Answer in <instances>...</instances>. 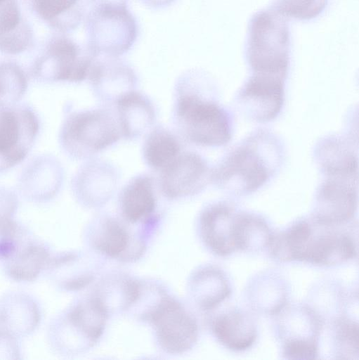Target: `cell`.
Here are the masks:
<instances>
[{"label":"cell","instance_id":"obj_26","mask_svg":"<svg viewBox=\"0 0 359 360\" xmlns=\"http://www.w3.org/2000/svg\"><path fill=\"white\" fill-rule=\"evenodd\" d=\"M91 243L99 252L111 258H122L133 239L125 221L110 215L98 217L93 223Z\"/></svg>","mask_w":359,"mask_h":360},{"label":"cell","instance_id":"obj_20","mask_svg":"<svg viewBox=\"0 0 359 360\" xmlns=\"http://www.w3.org/2000/svg\"><path fill=\"white\" fill-rule=\"evenodd\" d=\"M115 107L122 137L125 139H137L155 126V105L141 91L134 89L127 92L117 100Z\"/></svg>","mask_w":359,"mask_h":360},{"label":"cell","instance_id":"obj_9","mask_svg":"<svg viewBox=\"0 0 359 360\" xmlns=\"http://www.w3.org/2000/svg\"><path fill=\"white\" fill-rule=\"evenodd\" d=\"M39 119L27 105L0 106V172L20 163L32 148Z\"/></svg>","mask_w":359,"mask_h":360},{"label":"cell","instance_id":"obj_21","mask_svg":"<svg viewBox=\"0 0 359 360\" xmlns=\"http://www.w3.org/2000/svg\"><path fill=\"white\" fill-rule=\"evenodd\" d=\"M245 293L252 310L275 316L288 304L289 290L282 276L269 270L254 276Z\"/></svg>","mask_w":359,"mask_h":360},{"label":"cell","instance_id":"obj_24","mask_svg":"<svg viewBox=\"0 0 359 360\" xmlns=\"http://www.w3.org/2000/svg\"><path fill=\"white\" fill-rule=\"evenodd\" d=\"M63 181V169L55 158H39L33 162L22 176L20 189L33 201H45L59 191Z\"/></svg>","mask_w":359,"mask_h":360},{"label":"cell","instance_id":"obj_7","mask_svg":"<svg viewBox=\"0 0 359 360\" xmlns=\"http://www.w3.org/2000/svg\"><path fill=\"white\" fill-rule=\"evenodd\" d=\"M276 331L285 359H318L325 322L308 304H287L278 313Z\"/></svg>","mask_w":359,"mask_h":360},{"label":"cell","instance_id":"obj_23","mask_svg":"<svg viewBox=\"0 0 359 360\" xmlns=\"http://www.w3.org/2000/svg\"><path fill=\"white\" fill-rule=\"evenodd\" d=\"M211 329L221 345L235 352L250 348L258 335L252 317L240 309H230L218 315L212 321Z\"/></svg>","mask_w":359,"mask_h":360},{"label":"cell","instance_id":"obj_32","mask_svg":"<svg viewBox=\"0 0 359 360\" xmlns=\"http://www.w3.org/2000/svg\"><path fill=\"white\" fill-rule=\"evenodd\" d=\"M27 81L22 70L16 64H0V106L17 104L25 94Z\"/></svg>","mask_w":359,"mask_h":360},{"label":"cell","instance_id":"obj_35","mask_svg":"<svg viewBox=\"0 0 359 360\" xmlns=\"http://www.w3.org/2000/svg\"><path fill=\"white\" fill-rule=\"evenodd\" d=\"M18 338L0 329V359H18Z\"/></svg>","mask_w":359,"mask_h":360},{"label":"cell","instance_id":"obj_14","mask_svg":"<svg viewBox=\"0 0 359 360\" xmlns=\"http://www.w3.org/2000/svg\"><path fill=\"white\" fill-rule=\"evenodd\" d=\"M120 172L111 162L98 158L86 160L74 174L72 191L77 200L89 208L105 205L115 193Z\"/></svg>","mask_w":359,"mask_h":360},{"label":"cell","instance_id":"obj_36","mask_svg":"<svg viewBox=\"0 0 359 360\" xmlns=\"http://www.w3.org/2000/svg\"><path fill=\"white\" fill-rule=\"evenodd\" d=\"M145 6L157 9L167 7L172 4L176 0H139Z\"/></svg>","mask_w":359,"mask_h":360},{"label":"cell","instance_id":"obj_25","mask_svg":"<svg viewBox=\"0 0 359 360\" xmlns=\"http://www.w3.org/2000/svg\"><path fill=\"white\" fill-rule=\"evenodd\" d=\"M195 303L202 310L216 308L231 293L229 280L223 270L215 266H206L196 271L189 284Z\"/></svg>","mask_w":359,"mask_h":360},{"label":"cell","instance_id":"obj_37","mask_svg":"<svg viewBox=\"0 0 359 360\" xmlns=\"http://www.w3.org/2000/svg\"><path fill=\"white\" fill-rule=\"evenodd\" d=\"M129 0H86L87 6L99 3H115L128 4Z\"/></svg>","mask_w":359,"mask_h":360},{"label":"cell","instance_id":"obj_10","mask_svg":"<svg viewBox=\"0 0 359 360\" xmlns=\"http://www.w3.org/2000/svg\"><path fill=\"white\" fill-rule=\"evenodd\" d=\"M96 58L86 46L68 37H58L36 65L34 76L47 82H80L87 79Z\"/></svg>","mask_w":359,"mask_h":360},{"label":"cell","instance_id":"obj_1","mask_svg":"<svg viewBox=\"0 0 359 360\" xmlns=\"http://www.w3.org/2000/svg\"><path fill=\"white\" fill-rule=\"evenodd\" d=\"M172 119L179 136L192 144L220 147L231 140L232 113L218 102L216 86L206 72H183L174 85Z\"/></svg>","mask_w":359,"mask_h":360},{"label":"cell","instance_id":"obj_27","mask_svg":"<svg viewBox=\"0 0 359 360\" xmlns=\"http://www.w3.org/2000/svg\"><path fill=\"white\" fill-rule=\"evenodd\" d=\"M45 271L56 286L65 291L82 289L92 280L82 257L75 252L51 255Z\"/></svg>","mask_w":359,"mask_h":360},{"label":"cell","instance_id":"obj_3","mask_svg":"<svg viewBox=\"0 0 359 360\" xmlns=\"http://www.w3.org/2000/svg\"><path fill=\"white\" fill-rule=\"evenodd\" d=\"M343 226L322 225L311 217L299 219L274 234L271 255L280 262H301L320 266L341 264L358 254L355 236Z\"/></svg>","mask_w":359,"mask_h":360},{"label":"cell","instance_id":"obj_5","mask_svg":"<svg viewBox=\"0 0 359 360\" xmlns=\"http://www.w3.org/2000/svg\"><path fill=\"white\" fill-rule=\"evenodd\" d=\"M121 138L115 112L106 106L70 113L59 132L62 149L70 158L77 160L94 158Z\"/></svg>","mask_w":359,"mask_h":360},{"label":"cell","instance_id":"obj_31","mask_svg":"<svg viewBox=\"0 0 359 360\" xmlns=\"http://www.w3.org/2000/svg\"><path fill=\"white\" fill-rule=\"evenodd\" d=\"M331 343L336 359H358L359 328L357 322L345 315L330 321Z\"/></svg>","mask_w":359,"mask_h":360},{"label":"cell","instance_id":"obj_16","mask_svg":"<svg viewBox=\"0 0 359 360\" xmlns=\"http://www.w3.org/2000/svg\"><path fill=\"white\" fill-rule=\"evenodd\" d=\"M240 210L230 202L218 201L209 204L199 216L201 238L215 255L226 257L237 251L236 224Z\"/></svg>","mask_w":359,"mask_h":360},{"label":"cell","instance_id":"obj_19","mask_svg":"<svg viewBox=\"0 0 359 360\" xmlns=\"http://www.w3.org/2000/svg\"><path fill=\"white\" fill-rule=\"evenodd\" d=\"M41 320L39 305L29 294L11 291L0 298V329L15 338L32 334Z\"/></svg>","mask_w":359,"mask_h":360},{"label":"cell","instance_id":"obj_38","mask_svg":"<svg viewBox=\"0 0 359 360\" xmlns=\"http://www.w3.org/2000/svg\"><path fill=\"white\" fill-rule=\"evenodd\" d=\"M11 0H0V8Z\"/></svg>","mask_w":359,"mask_h":360},{"label":"cell","instance_id":"obj_13","mask_svg":"<svg viewBox=\"0 0 359 360\" xmlns=\"http://www.w3.org/2000/svg\"><path fill=\"white\" fill-rule=\"evenodd\" d=\"M285 84L283 79L251 74L236 95L239 110L256 122L273 120L284 106Z\"/></svg>","mask_w":359,"mask_h":360},{"label":"cell","instance_id":"obj_29","mask_svg":"<svg viewBox=\"0 0 359 360\" xmlns=\"http://www.w3.org/2000/svg\"><path fill=\"white\" fill-rule=\"evenodd\" d=\"M36 12L63 31L75 29L86 13V0H33Z\"/></svg>","mask_w":359,"mask_h":360},{"label":"cell","instance_id":"obj_17","mask_svg":"<svg viewBox=\"0 0 359 360\" xmlns=\"http://www.w3.org/2000/svg\"><path fill=\"white\" fill-rule=\"evenodd\" d=\"M313 155L324 176L358 177V147L351 136L322 137L316 143Z\"/></svg>","mask_w":359,"mask_h":360},{"label":"cell","instance_id":"obj_11","mask_svg":"<svg viewBox=\"0 0 359 360\" xmlns=\"http://www.w3.org/2000/svg\"><path fill=\"white\" fill-rule=\"evenodd\" d=\"M324 177L316 190L311 217L325 226L348 224L358 209V177Z\"/></svg>","mask_w":359,"mask_h":360},{"label":"cell","instance_id":"obj_2","mask_svg":"<svg viewBox=\"0 0 359 360\" xmlns=\"http://www.w3.org/2000/svg\"><path fill=\"white\" fill-rule=\"evenodd\" d=\"M284 158L281 139L268 129H257L211 168V183L234 196L251 194L274 177Z\"/></svg>","mask_w":359,"mask_h":360},{"label":"cell","instance_id":"obj_12","mask_svg":"<svg viewBox=\"0 0 359 360\" xmlns=\"http://www.w3.org/2000/svg\"><path fill=\"white\" fill-rule=\"evenodd\" d=\"M159 172L158 188L169 200L193 197L211 183V168L203 156L193 150L182 151Z\"/></svg>","mask_w":359,"mask_h":360},{"label":"cell","instance_id":"obj_28","mask_svg":"<svg viewBox=\"0 0 359 360\" xmlns=\"http://www.w3.org/2000/svg\"><path fill=\"white\" fill-rule=\"evenodd\" d=\"M182 152L178 136L169 128L156 125L147 132L142 147L143 159L150 169L160 172Z\"/></svg>","mask_w":359,"mask_h":360},{"label":"cell","instance_id":"obj_18","mask_svg":"<svg viewBox=\"0 0 359 360\" xmlns=\"http://www.w3.org/2000/svg\"><path fill=\"white\" fill-rule=\"evenodd\" d=\"M157 181L146 173L132 177L119 195V208L122 219L131 224H145L157 219Z\"/></svg>","mask_w":359,"mask_h":360},{"label":"cell","instance_id":"obj_30","mask_svg":"<svg viewBox=\"0 0 359 360\" xmlns=\"http://www.w3.org/2000/svg\"><path fill=\"white\" fill-rule=\"evenodd\" d=\"M273 232L263 217L240 211L236 224L237 251L257 252L268 248Z\"/></svg>","mask_w":359,"mask_h":360},{"label":"cell","instance_id":"obj_6","mask_svg":"<svg viewBox=\"0 0 359 360\" xmlns=\"http://www.w3.org/2000/svg\"><path fill=\"white\" fill-rule=\"evenodd\" d=\"M87 7L85 32L91 53L96 58L119 57L130 51L139 28L128 4L99 3Z\"/></svg>","mask_w":359,"mask_h":360},{"label":"cell","instance_id":"obj_34","mask_svg":"<svg viewBox=\"0 0 359 360\" xmlns=\"http://www.w3.org/2000/svg\"><path fill=\"white\" fill-rule=\"evenodd\" d=\"M18 201L11 191L0 188V226L13 219L18 208Z\"/></svg>","mask_w":359,"mask_h":360},{"label":"cell","instance_id":"obj_33","mask_svg":"<svg viewBox=\"0 0 359 360\" xmlns=\"http://www.w3.org/2000/svg\"><path fill=\"white\" fill-rule=\"evenodd\" d=\"M273 8L287 19L310 20L319 16L329 0H273Z\"/></svg>","mask_w":359,"mask_h":360},{"label":"cell","instance_id":"obj_4","mask_svg":"<svg viewBox=\"0 0 359 360\" xmlns=\"http://www.w3.org/2000/svg\"><path fill=\"white\" fill-rule=\"evenodd\" d=\"M244 56L251 74L287 80L291 61L288 19L273 8L254 13L248 24Z\"/></svg>","mask_w":359,"mask_h":360},{"label":"cell","instance_id":"obj_15","mask_svg":"<svg viewBox=\"0 0 359 360\" xmlns=\"http://www.w3.org/2000/svg\"><path fill=\"white\" fill-rule=\"evenodd\" d=\"M87 79L96 98L109 108L124 94L136 89L138 84L136 71L119 57H97Z\"/></svg>","mask_w":359,"mask_h":360},{"label":"cell","instance_id":"obj_22","mask_svg":"<svg viewBox=\"0 0 359 360\" xmlns=\"http://www.w3.org/2000/svg\"><path fill=\"white\" fill-rule=\"evenodd\" d=\"M51 255L48 245L32 235L1 263L3 271L14 281L32 282L45 271Z\"/></svg>","mask_w":359,"mask_h":360},{"label":"cell","instance_id":"obj_8","mask_svg":"<svg viewBox=\"0 0 359 360\" xmlns=\"http://www.w3.org/2000/svg\"><path fill=\"white\" fill-rule=\"evenodd\" d=\"M144 319L152 323L158 344L167 353H184L197 342L199 330L195 316L165 293Z\"/></svg>","mask_w":359,"mask_h":360}]
</instances>
